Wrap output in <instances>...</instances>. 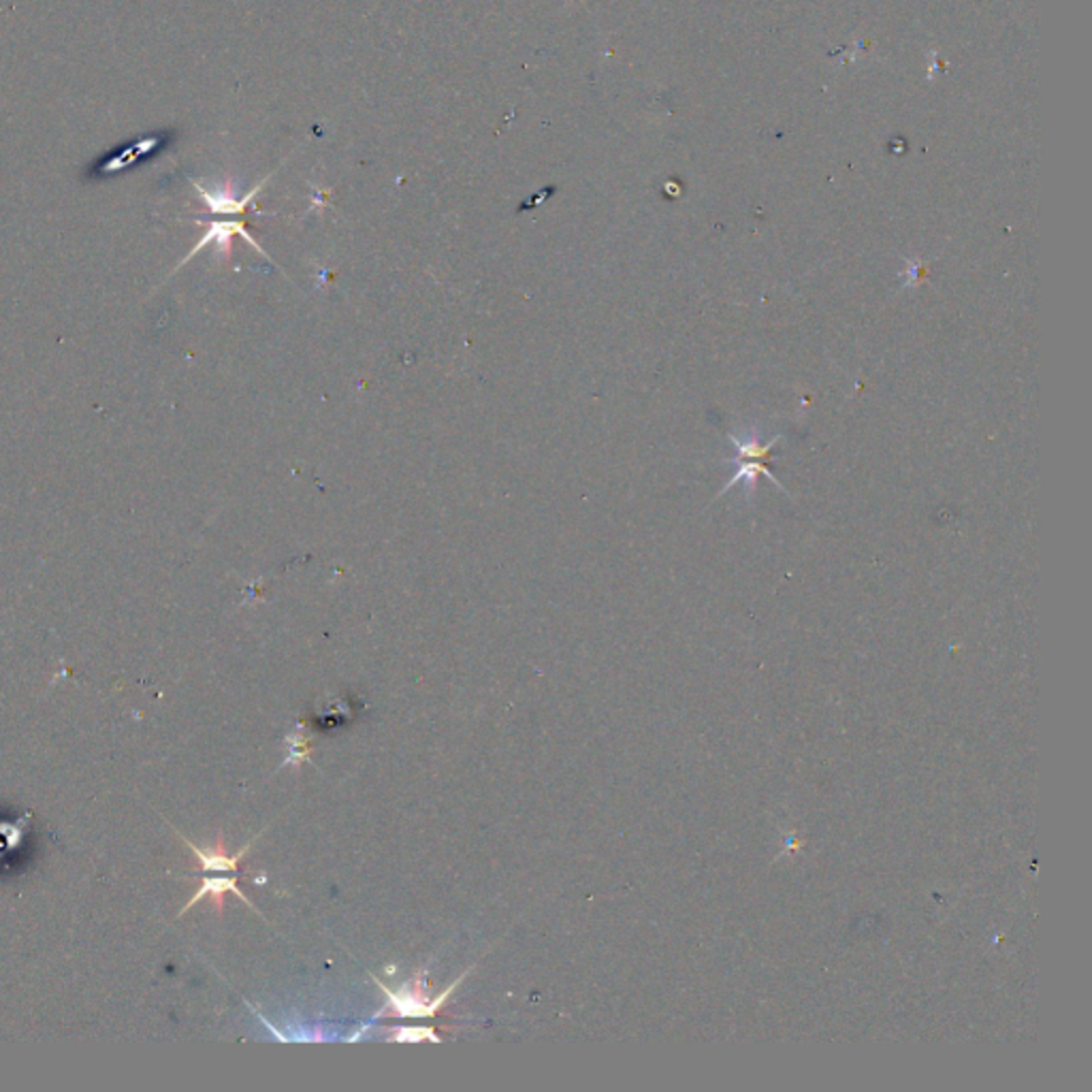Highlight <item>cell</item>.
<instances>
[{"label": "cell", "instance_id": "1", "mask_svg": "<svg viewBox=\"0 0 1092 1092\" xmlns=\"http://www.w3.org/2000/svg\"><path fill=\"white\" fill-rule=\"evenodd\" d=\"M468 973L470 971H466L462 977L455 979L445 992H440L438 996H434V999L430 996V992H427L430 988H427L425 984V971H417L413 981L402 988H389L376 975L370 973L380 992L387 996V1009H380L374 1018L376 1020L378 1018H436L442 1011V1007H445L449 996L457 990L459 984H462Z\"/></svg>", "mask_w": 1092, "mask_h": 1092}, {"label": "cell", "instance_id": "2", "mask_svg": "<svg viewBox=\"0 0 1092 1092\" xmlns=\"http://www.w3.org/2000/svg\"><path fill=\"white\" fill-rule=\"evenodd\" d=\"M259 836H261V834H259ZM259 836L252 838V841H250L248 845H244L237 853H229L227 847H225V836H223V832L218 834L214 847H205V849H203V847H197L195 843H190L186 836L180 834L182 841H184L190 849H193L195 858L199 860L201 870H205V873H237V864H240V860H242V858L246 856V853L250 851V847L257 843V838H259Z\"/></svg>", "mask_w": 1092, "mask_h": 1092}, {"label": "cell", "instance_id": "3", "mask_svg": "<svg viewBox=\"0 0 1092 1092\" xmlns=\"http://www.w3.org/2000/svg\"><path fill=\"white\" fill-rule=\"evenodd\" d=\"M227 892H233L235 896H240L250 909H255V905H252V900H250L240 888H237V873H233V875H229V877H227V875H223V877H218V875H214V877H205V879L201 881V885H199V890L195 892V896L190 898L188 903L184 905V909L180 911V915H184L188 909H193V907L199 903V900H203V898H212L216 913H218V915H223V909H225V894H227Z\"/></svg>", "mask_w": 1092, "mask_h": 1092}, {"label": "cell", "instance_id": "4", "mask_svg": "<svg viewBox=\"0 0 1092 1092\" xmlns=\"http://www.w3.org/2000/svg\"><path fill=\"white\" fill-rule=\"evenodd\" d=\"M233 235H242L244 240H248L252 246L259 248L257 242L252 240L250 233L246 231L244 223H237V220H235V223H212V225L208 227V231H205V235L201 237V242H199L193 250L188 252V257H186L182 263H186L188 259H193V257L197 255V252H201L205 246H210V244H216L218 250H229V246H231V237H233Z\"/></svg>", "mask_w": 1092, "mask_h": 1092}, {"label": "cell", "instance_id": "5", "mask_svg": "<svg viewBox=\"0 0 1092 1092\" xmlns=\"http://www.w3.org/2000/svg\"><path fill=\"white\" fill-rule=\"evenodd\" d=\"M263 184H265V182H261V186H263ZM261 186H257V188L252 190L250 195H246L244 199H235V197L231 195V190H229V188H223V190H210V188H205V186H201V184H195L197 193L201 195L203 203L208 205V208H210L214 214H242V212L246 210V205L252 201V197H255V195L259 193Z\"/></svg>", "mask_w": 1092, "mask_h": 1092}, {"label": "cell", "instance_id": "6", "mask_svg": "<svg viewBox=\"0 0 1092 1092\" xmlns=\"http://www.w3.org/2000/svg\"><path fill=\"white\" fill-rule=\"evenodd\" d=\"M391 1033L393 1035L389 1041H406V1043H415V1041L440 1043L442 1041L436 1033V1028L432 1026H393Z\"/></svg>", "mask_w": 1092, "mask_h": 1092}]
</instances>
